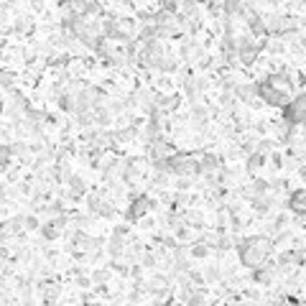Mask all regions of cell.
<instances>
[{
  "mask_svg": "<svg viewBox=\"0 0 306 306\" xmlns=\"http://www.w3.org/2000/svg\"><path fill=\"white\" fill-rule=\"evenodd\" d=\"M253 281L260 283V286H270V283H273V270H270V268H263V265H258V268H255V273H253Z\"/></svg>",
  "mask_w": 306,
  "mask_h": 306,
  "instance_id": "10",
  "label": "cell"
},
{
  "mask_svg": "<svg viewBox=\"0 0 306 306\" xmlns=\"http://www.w3.org/2000/svg\"><path fill=\"white\" fill-rule=\"evenodd\" d=\"M26 227H28V230H36V227H41V224H39L36 217H26Z\"/></svg>",
  "mask_w": 306,
  "mask_h": 306,
  "instance_id": "29",
  "label": "cell"
},
{
  "mask_svg": "<svg viewBox=\"0 0 306 306\" xmlns=\"http://www.w3.org/2000/svg\"><path fill=\"white\" fill-rule=\"evenodd\" d=\"M296 31V20L288 16H270L265 20V33H276V36H288Z\"/></svg>",
  "mask_w": 306,
  "mask_h": 306,
  "instance_id": "3",
  "label": "cell"
},
{
  "mask_svg": "<svg viewBox=\"0 0 306 306\" xmlns=\"http://www.w3.org/2000/svg\"><path fill=\"white\" fill-rule=\"evenodd\" d=\"M235 97L247 102L250 107L260 105V97H258V84L255 82H243V84H235Z\"/></svg>",
  "mask_w": 306,
  "mask_h": 306,
  "instance_id": "5",
  "label": "cell"
},
{
  "mask_svg": "<svg viewBox=\"0 0 306 306\" xmlns=\"http://www.w3.org/2000/svg\"><path fill=\"white\" fill-rule=\"evenodd\" d=\"M258 97H260V102L273 105V107H286L288 105V92H286V89L273 87L270 82H260L258 84Z\"/></svg>",
  "mask_w": 306,
  "mask_h": 306,
  "instance_id": "2",
  "label": "cell"
},
{
  "mask_svg": "<svg viewBox=\"0 0 306 306\" xmlns=\"http://www.w3.org/2000/svg\"><path fill=\"white\" fill-rule=\"evenodd\" d=\"M158 69H161V72H176V59H171V56H163V59L158 61Z\"/></svg>",
  "mask_w": 306,
  "mask_h": 306,
  "instance_id": "21",
  "label": "cell"
},
{
  "mask_svg": "<svg viewBox=\"0 0 306 306\" xmlns=\"http://www.w3.org/2000/svg\"><path fill=\"white\" fill-rule=\"evenodd\" d=\"M33 10H43V3H41V0H33Z\"/></svg>",
  "mask_w": 306,
  "mask_h": 306,
  "instance_id": "31",
  "label": "cell"
},
{
  "mask_svg": "<svg viewBox=\"0 0 306 306\" xmlns=\"http://www.w3.org/2000/svg\"><path fill=\"white\" fill-rule=\"evenodd\" d=\"M66 184H69V189H72V194H84V191H87V186H84V179L82 176H69V179H66Z\"/></svg>",
  "mask_w": 306,
  "mask_h": 306,
  "instance_id": "14",
  "label": "cell"
},
{
  "mask_svg": "<svg viewBox=\"0 0 306 306\" xmlns=\"http://www.w3.org/2000/svg\"><path fill=\"white\" fill-rule=\"evenodd\" d=\"M100 204H102V199L97 197V194H87V209L92 212V214H97V209H100Z\"/></svg>",
  "mask_w": 306,
  "mask_h": 306,
  "instance_id": "22",
  "label": "cell"
},
{
  "mask_svg": "<svg viewBox=\"0 0 306 306\" xmlns=\"http://www.w3.org/2000/svg\"><path fill=\"white\" fill-rule=\"evenodd\" d=\"M107 278H110V270H105V268H100L92 273V283H105Z\"/></svg>",
  "mask_w": 306,
  "mask_h": 306,
  "instance_id": "24",
  "label": "cell"
},
{
  "mask_svg": "<svg viewBox=\"0 0 306 306\" xmlns=\"http://www.w3.org/2000/svg\"><path fill=\"white\" fill-rule=\"evenodd\" d=\"M250 191H255V194H265V191H268V181H263V179H258V181H253V186H250Z\"/></svg>",
  "mask_w": 306,
  "mask_h": 306,
  "instance_id": "25",
  "label": "cell"
},
{
  "mask_svg": "<svg viewBox=\"0 0 306 306\" xmlns=\"http://www.w3.org/2000/svg\"><path fill=\"white\" fill-rule=\"evenodd\" d=\"M265 163V153L263 151H253L250 156H247V171H255V168H260Z\"/></svg>",
  "mask_w": 306,
  "mask_h": 306,
  "instance_id": "12",
  "label": "cell"
},
{
  "mask_svg": "<svg viewBox=\"0 0 306 306\" xmlns=\"http://www.w3.org/2000/svg\"><path fill=\"white\" fill-rule=\"evenodd\" d=\"M28 28H31V20H28V18H18L16 23H13V31H16V33H26Z\"/></svg>",
  "mask_w": 306,
  "mask_h": 306,
  "instance_id": "23",
  "label": "cell"
},
{
  "mask_svg": "<svg viewBox=\"0 0 306 306\" xmlns=\"http://www.w3.org/2000/svg\"><path fill=\"white\" fill-rule=\"evenodd\" d=\"M273 253V240H268L265 235L258 237H245V240L237 245V255H240V263L245 268H258L263 265L265 260Z\"/></svg>",
  "mask_w": 306,
  "mask_h": 306,
  "instance_id": "1",
  "label": "cell"
},
{
  "mask_svg": "<svg viewBox=\"0 0 306 306\" xmlns=\"http://www.w3.org/2000/svg\"><path fill=\"white\" fill-rule=\"evenodd\" d=\"M304 28H306V18H304Z\"/></svg>",
  "mask_w": 306,
  "mask_h": 306,
  "instance_id": "34",
  "label": "cell"
},
{
  "mask_svg": "<svg viewBox=\"0 0 306 306\" xmlns=\"http://www.w3.org/2000/svg\"><path fill=\"white\" fill-rule=\"evenodd\" d=\"M204 276H207V281H209V283H214V281H220V270L212 265V268H207V273H204Z\"/></svg>",
  "mask_w": 306,
  "mask_h": 306,
  "instance_id": "26",
  "label": "cell"
},
{
  "mask_svg": "<svg viewBox=\"0 0 306 306\" xmlns=\"http://www.w3.org/2000/svg\"><path fill=\"white\" fill-rule=\"evenodd\" d=\"M26 115H28V120L33 122V125H41V120H46V112H41V110H26Z\"/></svg>",
  "mask_w": 306,
  "mask_h": 306,
  "instance_id": "20",
  "label": "cell"
},
{
  "mask_svg": "<svg viewBox=\"0 0 306 306\" xmlns=\"http://www.w3.org/2000/svg\"><path fill=\"white\" fill-rule=\"evenodd\" d=\"M0 84H3L5 89H13V77H10V74H0Z\"/></svg>",
  "mask_w": 306,
  "mask_h": 306,
  "instance_id": "28",
  "label": "cell"
},
{
  "mask_svg": "<svg viewBox=\"0 0 306 306\" xmlns=\"http://www.w3.org/2000/svg\"><path fill=\"white\" fill-rule=\"evenodd\" d=\"M286 120L291 122V125H299V122L306 120V92L296 95L286 105Z\"/></svg>",
  "mask_w": 306,
  "mask_h": 306,
  "instance_id": "4",
  "label": "cell"
},
{
  "mask_svg": "<svg viewBox=\"0 0 306 306\" xmlns=\"http://www.w3.org/2000/svg\"><path fill=\"white\" fill-rule=\"evenodd\" d=\"M191 118L197 120V125H204V122H207V107L194 105V107H191Z\"/></svg>",
  "mask_w": 306,
  "mask_h": 306,
  "instance_id": "17",
  "label": "cell"
},
{
  "mask_svg": "<svg viewBox=\"0 0 306 306\" xmlns=\"http://www.w3.org/2000/svg\"><path fill=\"white\" fill-rule=\"evenodd\" d=\"M166 286H168V278H166V276H153L151 283H148V291H151V293H163Z\"/></svg>",
  "mask_w": 306,
  "mask_h": 306,
  "instance_id": "13",
  "label": "cell"
},
{
  "mask_svg": "<svg viewBox=\"0 0 306 306\" xmlns=\"http://www.w3.org/2000/svg\"><path fill=\"white\" fill-rule=\"evenodd\" d=\"M209 247H212V245H207V243H194V247H191V255H194V258H207V255H209Z\"/></svg>",
  "mask_w": 306,
  "mask_h": 306,
  "instance_id": "19",
  "label": "cell"
},
{
  "mask_svg": "<svg viewBox=\"0 0 306 306\" xmlns=\"http://www.w3.org/2000/svg\"><path fill=\"white\" fill-rule=\"evenodd\" d=\"M10 158H13V148L5 143H0V168H5L10 163Z\"/></svg>",
  "mask_w": 306,
  "mask_h": 306,
  "instance_id": "16",
  "label": "cell"
},
{
  "mask_svg": "<svg viewBox=\"0 0 306 306\" xmlns=\"http://www.w3.org/2000/svg\"><path fill=\"white\" fill-rule=\"evenodd\" d=\"M153 207H156V202L151 197H138L130 204V209H128V220H141L143 214H148Z\"/></svg>",
  "mask_w": 306,
  "mask_h": 306,
  "instance_id": "6",
  "label": "cell"
},
{
  "mask_svg": "<svg viewBox=\"0 0 306 306\" xmlns=\"http://www.w3.org/2000/svg\"><path fill=\"white\" fill-rule=\"evenodd\" d=\"M3 26H5V8L0 5V28H3Z\"/></svg>",
  "mask_w": 306,
  "mask_h": 306,
  "instance_id": "30",
  "label": "cell"
},
{
  "mask_svg": "<svg viewBox=\"0 0 306 306\" xmlns=\"http://www.w3.org/2000/svg\"><path fill=\"white\" fill-rule=\"evenodd\" d=\"M23 224H26V217H20V214H16V217H10L8 222H5V232L8 235H20V230H23Z\"/></svg>",
  "mask_w": 306,
  "mask_h": 306,
  "instance_id": "11",
  "label": "cell"
},
{
  "mask_svg": "<svg viewBox=\"0 0 306 306\" xmlns=\"http://www.w3.org/2000/svg\"><path fill=\"white\" fill-rule=\"evenodd\" d=\"M288 207L296 214H304V217H306V189L293 191V194L288 197Z\"/></svg>",
  "mask_w": 306,
  "mask_h": 306,
  "instance_id": "9",
  "label": "cell"
},
{
  "mask_svg": "<svg viewBox=\"0 0 306 306\" xmlns=\"http://www.w3.org/2000/svg\"><path fill=\"white\" fill-rule=\"evenodd\" d=\"M8 258V250H5V247H0V260H5Z\"/></svg>",
  "mask_w": 306,
  "mask_h": 306,
  "instance_id": "32",
  "label": "cell"
},
{
  "mask_svg": "<svg viewBox=\"0 0 306 306\" xmlns=\"http://www.w3.org/2000/svg\"><path fill=\"white\" fill-rule=\"evenodd\" d=\"M66 227V217L61 214V217H54L49 222H43L41 224V235L46 237V240H54V237H59V232Z\"/></svg>",
  "mask_w": 306,
  "mask_h": 306,
  "instance_id": "7",
  "label": "cell"
},
{
  "mask_svg": "<svg viewBox=\"0 0 306 306\" xmlns=\"http://www.w3.org/2000/svg\"><path fill=\"white\" fill-rule=\"evenodd\" d=\"M217 168H220V158H217V156L207 153V156H202V158H199V174H204V176H214V174H217Z\"/></svg>",
  "mask_w": 306,
  "mask_h": 306,
  "instance_id": "8",
  "label": "cell"
},
{
  "mask_svg": "<svg viewBox=\"0 0 306 306\" xmlns=\"http://www.w3.org/2000/svg\"><path fill=\"white\" fill-rule=\"evenodd\" d=\"M176 107V97L174 95H163V97H158V105H156V110H163V112H168V110H174Z\"/></svg>",
  "mask_w": 306,
  "mask_h": 306,
  "instance_id": "15",
  "label": "cell"
},
{
  "mask_svg": "<svg viewBox=\"0 0 306 306\" xmlns=\"http://www.w3.org/2000/svg\"><path fill=\"white\" fill-rule=\"evenodd\" d=\"M268 49H270V54H283V51H286V46H283L281 41H273V43H268Z\"/></svg>",
  "mask_w": 306,
  "mask_h": 306,
  "instance_id": "27",
  "label": "cell"
},
{
  "mask_svg": "<svg viewBox=\"0 0 306 306\" xmlns=\"http://www.w3.org/2000/svg\"><path fill=\"white\" fill-rule=\"evenodd\" d=\"M97 214H100V217H105V220H112V217H115V207H112L110 202H102L100 209H97Z\"/></svg>",
  "mask_w": 306,
  "mask_h": 306,
  "instance_id": "18",
  "label": "cell"
},
{
  "mask_svg": "<svg viewBox=\"0 0 306 306\" xmlns=\"http://www.w3.org/2000/svg\"><path fill=\"white\" fill-rule=\"evenodd\" d=\"M5 194V184H0V197H3Z\"/></svg>",
  "mask_w": 306,
  "mask_h": 306,
  "instance_id": "33",
  "label": "cell"
}]
</instances>
